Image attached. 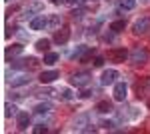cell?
I'll return each mask as SVG.
<instances>
[{"label":"cell","instance_id":"1","mask_svg":"<svg viewBox=\"0 0 150 134\" xmlns=\"http://www.w3.org/2000/svg\"><path fill=\"white\" fill-rule=\"evenodd\" d=\"M12 68H16V70H34V68H38V60H36L34 56L20 58V60L12 62Z\"/></svg>","mask_w":150,"mask_h":134},{"label":"cell","instance_id":"2","mask_svg":"<svg viewBox=\"0 0 150 134\" xmlns=\"http://www.w3.org/2000/svg\"><path fill=\"white\" fill-rule=\"evenodd\" d=\"M130 62H132V64H144V62H148V50L142 48V46L132 48V52H130Z\"/></svg>","mask_w":150,"mask_h":134},{"label":"cell","instance_id":"3","mask_svg":"<svg viewBox=\"0 0 150 134\" xmlns=\"http://www.w3.org/2000/svg\"><path fill=\"white\" fill-rule=\"evenodd\" d=\"M148 30H150V16H142V18H138L136 22L132 24V32L136 34V36H142Z\"/></svg>","mask_w":150,"mask_h":134},{"label":"cell","instance_id":"4","mask_svg":"<svg viewBox=\"0 0 150 134\" xmlns=\"http://www.w3.org/2000/svg\"><path fill=\"white\" fill-rule=\"evenodd\" d=\"M90 80H92L90 72H76V74L70 76V82L74 86H86V84H90Z\"/></svg>","mask_w":150,"mask_h":134},{"label":"cell","instance_id":"5","mask_svg":"<svg viewBox=\"0 0 150 134\" xmlns=\"http://www.w3.org/2000/svg\"><path fill=\"white\" fill-rule=\"evenodd\" d=\"M128 50L126 48H112V50H108V58L112 60V62H124L128 58Z\"/></svg>","mask_w":150,"mask_h":134},{"label":"cell","instance_id":"6","mask_svg":"<svg viewBox=\"0 0 150 134\" xmlns=\"http://www.w3.org/2000/svg\"><path fill=\"white\" fill-rule=\"evenodd\" d=\"M70 40V26H62L54 32V42L56 44H66Z\"/></svg>","mask_w":150,"mask_h":134},{"label":"cell","instance_id":"7","mask_svg":"<svg viewBox=\"0 0 150 134\" xmlns=\"http://www.w3.org/2000/svg\"><path fill=\"white\" fill-rule=\"evenodd\" d=\"M116 78H118V72H116L114 68H108V70H104L102 76H100V84H102V86L116 84Z\"/></svg>","mask_w":150,"mask_h":134},{"label":"cell","instance_id":"8","mask_svg":"<svg viewBox=\"0 0 150 134\" xmlns=\"http://www.w3.org/2000/svg\"><path fill=\"white\" fill-rule=\"evenodd\" d=\"M136 94L140 96H146V94H150V76H144V78H140L138 82H136Z\"/></svg>","mask_w":150,"mask_h":134},{"label":"cell","instance_id":"9","mask_svg":"<svg viewBox=\"0 0 150 134\" xmlns=\"http://www.w3.org/2000/svg\"><path fill=\"white\" fill-rule=\"evenodd\" d=\"M126 92H128V86L124 84V82H116L114 84V100L116 102H124L126 100Z\"/></svg>","mask_w":150,"mask_h":134},{"label":"cell","instance_id":"10","mask_svg":"<svg viewBox=\"0 0 150 134\" xmlns=\"http://www.w3.org/2000/svg\"><path fill=\"white\" fill-rule=\"evenodd\" d=\"M28 124H30V114L28 112H18L16 114V126H18V130H26Z\"/></svg>","mask_w":150,"mask_h":134},{"label":"cell","instance_id":"11","mask_svg":"<svg viewBox=\"0 0 150 134\" xmlns=\"http://www.w3.org/2000/svg\"><path fill=\"white\" fill-rule=\"evenodd\" d=\"M44 26H48V18L44 14H40V16H34L32 20H30V28L32 30H42Z\"/></svg>","mask_w":150,"mask_h":134},{"label":"cell","instance_id":"12","mask_svg":"<svg viewBox=\"0 0 150 134\" xmlns=\"http://www.w3.org/2000/svg\"><path fill=\"white\" fill-rule=\"evenodd\" d=\"M30 74H18V76H14V78L8 80V84H10L12 88H16V86H24V84H28L30 82Z\"/></svg>","mask_w":150,"mask_h":134},{"label":"cell","instance_id":"13","mask_svg":"<svg viewBox=\"0 0 150 134\" xmlns=\"http://www.w3.org/2000/svg\"><path fill=\"white\" fill-rule=\"evenodd\" d=\"M58 78V72L56 70H46V72H42V74H40V82H42V84H50V82H54V80Z\"/></svg>","mask_w":150,"mask_h":134},{"label":"cell","instance_id":"14","mask_svg":"<svg viewBox=\"0 0 150 134\" xmlns=\"http://www.w3.org/2000/svg\"><path fill=\"white\" fill-rule=\"evenodd\" d=\"M40 10H42V4H40V2H34V4H30L28 8H24L22 18H32V14H34V12H40Z\"/></svg>","mask_w":150,"mask_h":134},{"label":"cell","instance_id":"15","mask_svg":"<svg viewBox=\"0 0 150 134\" xmlns=\"http://www.w3.org/2000/svg\"><path fill=\"white\" fill-rule=\"evenodd\" d=\"M88 124V114H80L74 118V130H82L84 126Z\"/></svg>","mask_w":150,"mask_h":134},{"label":"cell","instance_id":"16","mask_svg":"<svg viewBox=\"0 0 150 134\" xmlns=\"http://www.w3.org/2000/svg\"><path fill=\"white\" fill-rule=\"evenodd\" d=\"M50 110H52V104H50V102H40V104H36V106H34L36 114H48Z\"/></svg>","mask_w":150,"mask_h":134},{"label":"cell","instance_id":"17","mask_svg":"<svg viewBox=\"0 0 150 134\" xmlns=\"http://www.w3.org/2000/svg\"><path fill=\"white\" fill-rule=\"evenodd\" d=\"M110 110H112V104L108 100H102L96 104V112H100V114H106V112H110Z\"/></svg>","mask_w":150,"mask_h":134},{"label":"cell","instance_id":"18","mask_svg":"<svg viewBox=\"0 0 150 134\" xmlns=\"http://www.w3.org/2000/svg\"><path fill=\"white\" fill-rule=\"evenodd\" d=\"M22 50H24V46H22V44H12L10 48H6V58H10V56L20 54Z\"/></svg>","mask_w":150,"mask_h":134},{"label":"cell","instance_id":"19","mask_svg":"<svg viewBox=\"0 0 150 134\" xmlns=\"http://www.w3.org/2000/svg\"><path fill=\"white\" fill-rule=\"evenodd\" d=\"M118 6L120 10H132L136 6V0H118Z\"/></svg>","mask_w":150,"mask_h":134},{"label":"cell","instance_id":"20","mask_svg":"<svg viewBox=\"0 0 150 134\" xmlns=\"http://www.w3.org/2000/svg\"><path fill=\"white\" fill-rule=\"evenodd\" d=\"M126 28V20H114V22L110 24V30L112 32H122Z\"/></svg>","mask_w":150,"mask_h":134},{"label":"cell","instance_id":"21","mask_svg":"<svg viewBox=\"0 0 150 134\" xmlns=\"http://www.w3.org/2000/svg\"><path fill=\"white\" fill-rule=\"evenodd\" d=\"M48 48H50V40H46V38H42V40L36 42V50H40V52H46Z\"/></svg>","mask_w":150,"mask_h":134},{"label":"cell","instance_id":"22","mask_svg":"<svg viewBox=\"0 0 150 134\" xmlns=\"http://www.w3.org/2000/svg\"><path fill=\"white\" fill-rule=\"evenodd\" d=\"M56 60H58V54H56V52H46V56H44V64L52 66Z\"/></svg>","mask_w":150,"mask_h":134},{"label":"cell","instance_id":"23","mask_svg":"<svg viewBox=\"0 0 150 134\" xmlns=\"http://www.w3.org/2000/svg\"><path fill=\"white\" fill-rule=\"evenodd\" d=\"M58 94H60L62 100H72V98H74V94H72V90H70V88H62Z\"/></svg>","mask_w":150,"mask_h":134},{"label":"cell","instance_id":"24","mask_svg":"<svg viewBox=\"0 0 150 134\" xmlns=\"http://www.w3.org/2000/svg\"><path fill=\"white\" fill-rule=\"evenodd\" d=\"M92 54H94V48H86V50H84V54L80 56V62H88V60L92 58Z\"/></svg>","mask_w":150,"mask_h":134},{"label":"cell","instance_id":"25","mask_svg":"<svg viewBox=\"0 0 150 134\" xmlns=\"http://www.w3.org/2000/svg\"><path fill=\"white\" fill-rule=\"evenodd\" d=\"M4 110H6V112H4L6 116H14V114H18V112H16V106H14V104H10V102L4 106Z\"/></svg>","mask_w":150,"mask_h":134},{"label":"cell","instance_id":"26","mask_svg":"<svg viewBox=\"0 0 150 134\" xmlns=\"http://www.w3.org/2000/svg\"><path fill=\"white\" fill-rule=\"evenodd\" d=\"M58 24H60V16H58V14H54V16L48 18V26H50V28H56Z\"/></svg>","mask_w":150,"mask_h":134},{"label":"cell","instance_id":"27","mask_svg":"<svg viewBox=\"0 0 150 134\" xmlns=\"http://www.w3.org/2000/svg\"><path fill=\"white\" fill-rule=\"evenodd\" d=\"M32 132H34V134H42V132H48V126H44V124H36L34 128H32Z\"/></svg>","mask_w":150,"mask_h":134},{"label":"cell","instance_id":"28","mask_svg":"<svg viewBox=\"0 0 150 134\" xmlns=\"http://www.w3.org/2000/svg\"><path fill=\"white\" fill-rule=\"evenodd\" d=\"M100 126H102V128H106V130H112L116 124L112 122V120H100Z\"/></svg>","mask_w":150,"mask_h":134},{"label":"cell","instance_id":"29","mask_svg":"<svg viewBox=\"0 0 150 134\" xmlns=\"http://www.w3.org/2000/svg\"><path fill=\"white\" fill-rule=\"evenodd\" d=\"M102 64H104V58H102V56H96V58H94V66L100 68Z\"/></svg>","mask_w":150,"mask_h":134},{"label":"cell","instance_id":"30","mask_svg":"<svg viewBox=\"0 0 150 134\" xmlns=\"http://www.w3.org/2000/svg\"><path fill=\"white\" fill-rule=\"evenodd\" d=\"M92 96V90H82L80 92V98H90Z\"/></svg>","mask_w":150,"mask_h":134},{"label":"cell","instance_id":"31","mask_svg":"<svg viewBox=\"0 0 150 134\" xmlns=\"http://www.w3.org/2000/svg\"><path fill=\"white\" fill-rule=\"evenodd\" d=\"M72 18H82V10H74L72 12Z\"/></svg>","mask_w":150,"mask_h":134},{"label":"cell","instance_id":"32","mask_svg":"<svg viewBox=\"0 0 150 134\" xmlns=\"http://www.w3.org/2000/svg\"><path fill=\"white\" fill-rule=\"evenodd\" d=\"M70 4H72V6H80L82 2H84V0H68Z\"/></svg>","mask_w":150,"mask_h":134},{"label":"cell","instance_id":"33","mask_svg":"<svg viewBox=\"0 0 150 134\" xmlns=\"http://www.w3.org/2000/svg\"><path fill=\"white\" fill-rule=\"evenodd\" d=\"M82 130H84V132H96V128H94V126H88V128H82Z\"/></svg>","mask_w":150,"mask_h":134},{"label":"cell","instance_id":"34","mask_svg":"<svg viewBox=\"0 0 150 134\" xmlns=\"http://www.w3.org/2000/svg\"><path fill=\"white\" fill-rule=\"evenodd\" d=\"M50 2H52V4H60L62 0H50Z\"/></svg>","mask_w":150,"mask_h":134},{"label":"cell","instance_id":"35","mask_svg":"<svg viewBox=\"0 0 150 134\" xmlns=\"http://www.w3.org/2000/svg\"><path fill=\"white\" fill-rule=\"evenodd\" d=\"M146 104H148V108H150V98H148V102H146Z\"/></svg>","mask_w":150,"mask_h":134},{"label":"cell","instance_id":"36","mask_svg":"<svg viewBox=\"0 0 150 134\" xmlns=\"http://www.w3.org/2000/svg\"><path fill=\"white\" fill-rule=\"evenodd\" d=\"M6 2H10V0H6Z\"/></svg>","mask_w":150,"mask_h":134}]
</instances>
